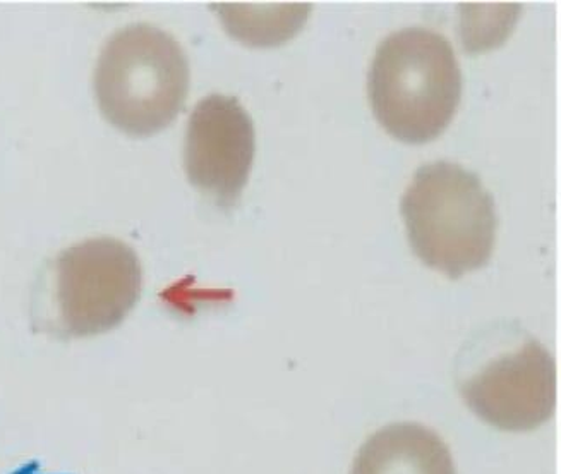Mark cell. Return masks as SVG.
Returning <instances> with one entry per match:
<instances>
[{
    "label": "cell",
    "instance_id": "3957f363",
    "mask_svg": "<svg viewBox=\"0 0 561 474\" xmlns=\"http://www.w3.org/2000/svg\"><path fill=\"white\" fill-rule=\"evenodd\" d=\"M190 60L178 40L147 23L115 32L96 63L95 99L112 126L147 138L171 126L190 93Z\"/></svg>",
    "mask_w": 561,
    "mask_h": 474
},
{
    "label": "cell",
    "instance_id": "277c9868",
    "mask_svg": "<svg viewBox=\"0 0 561 474\" xmlns=\"http://www.w3.org/2000/svg\"><path fill=\"white\" fill-rule=\"evenodd\" d=\"M45 330L59 339H87L119 327L141 296L135 249L95 237L60 251L47 275Z\"/></svg>",
    "mask_w": 561,
    "mask_h": 474
},
{
    "label": "cell",
    "instance_id": "8992f818",
    "mask_svg": "<svg viewBox=\"0 0 561 474\" xmlns=\"http://www.w3.org/2000/svg\"><path fill=\"white\" fill-rule=\"evenodd\" d=\"M256 133L236 97H205L187 123L184 169L196 190L220 208H232L250 181Z\"/></svg>",
    "mask_w": 561,
    "mask_h": 474
},
{
    "label": "cell",
    "instance_id": "5b68a950",
    "mask_svg": "<svg viewBox=\"0 0 561 474\" xmlns=\"http://www.w3.org/2000/svg\"><path fill=\"white\" fill-rule=\"evenodd\" d=\"M467 406L484 424L503 431H530L557 407V364L533 337L503 351L460 385Z\"/></svg>",
    "mask_w": 561,
    "mask_h": 474
},
{
    "label": "cell",
    "instance_id": "ba28073f",
    "mask_svg": "<svg viewBox=\"0 0 561 474\" xmlns=\"http://www.w3.org/2000/svg\"><path fill=\"white\" fill-rule=\"evenodd\" d=\"M226 32L242 45L273 48L287 44L308 23L312 5L305 4H211Z\"/></svg>",
    "mask_w": 561,
    "mask_h": 474
},
{
    "label": "cell",
    "instance_id": "52a82bcc",
    "mask_svg": "<svg viewBox=\"0 0 561 474\" xmlns=\"http://www.w3.org/2000/svg\"><path fill=\"white\" fill-rule=\"evenodd\" d=\"M351 474H457L439 435L420 424H393L376 431L357 452Z\"/></svg>",
    "mask_w": 561,
    "mask_h": 474
},
{
    "label": "cell",
    "instance_id": "6da1fadb",
    "mask_svg": "<svg viewBox=\"0 0 561 474\" xmlns=\"http://www.w3.org/2000/svg\"><path fill=\"white\" fill-rule=\"evenodd\" d=\"M368 97L376 121L399 142L438 138L462 99V71L450 42L421 26L388 35L376 48Z\"/></svg>",
    "mask_w": 561,
    "mask_h": 474
},
{
    "label": "cell",
    "instance_id": "7a4b0ae2",
    "mask_svg": "<svg viewBox=\"0 0 561 474\" xmlns=\"http://www.w3.org/2000/svg\"><path fill=\"white\" fill-rule=\"evenodd\" d=\"M415 257L448 279L482 269L493 255L499 217L481 179L459 163L415 170L400 202Z\"/></svg>",
    "mask_w": 561,
    "mask_h": 474
}]
</instances>
